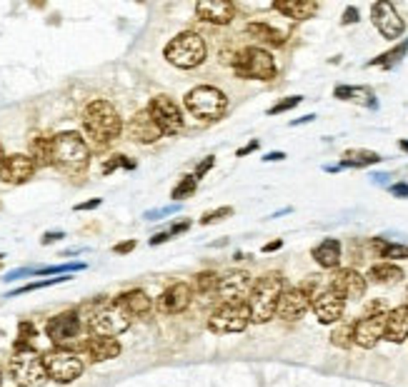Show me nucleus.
<instances>
[{
  "mask_svg": "<svg viewBox=\"0 0 408 387\" xmlns=\"http://www.w3.org/2000/svg\"><path fill=\"white\" fill-rule=\"evenodd\" d=\"M381 162V155L373 153V150H363V148H351L341 155V165L343 167H368Z\"/></svg>",
  "mask_w": 408,
  "mask_h": 387,
  "instance_id": "c85d7f7f",
  "label": "nucleus"
},
{
  "mask_svg": "<svg viewBox=\"0 0 408 387\" xmlns=\"http://www.w3.org/2000/svg\"><path fill=\"white\" fill-rule=\"evenodd\" d=\"M36 160L30 158V155H10L6 158L3 167H0V180L3 183H10V185H20V183H28L36 173Z\"/></svg>",
  "mask_w": 408,
  "mask_h": 387,
  "instance_id": "6ab92c4d",
  "label": "nucleus"
},
{
  "mask_svg": "<svg viewBox=\"0 0 408 387\" xmlns=\"http://www.w3.org/2000/svg\"><path fill=\"white\" fill-rule=\"evenodd\" d=\"M406 50H408V40H403V45H398V48H393V50H388V53H384V55H379L376 60H371V66H384V68H391L393 63H398V60L406 55Z\"/></svg>",
  "mask_w": 408,
  "mask_h": 387,
  "instance_id": "c9c22d12",
  "label": "nucleus"
},
{
  "mask_svg": "<svg viewBox=\"0 0 408 387\" xmlns=\"http://www.w3.org/2000/svg\"><path fill=\"white\" fill-rule=\"evenodd\" d=\"M371 18L386 40H396V38H401L403 28H406V25H403V18L398 15V10L391 6L388 0H381V3H376V6L371 8Z\"/></svg>",
  "mask_w": 408,
  "mask_h": 387,
  "instance_id": "2eb2a0df",
  "label": "nucleus"
},
{
  "mask_svg": "<svg viewBox=\"0 0 408 387\" xmlns=\"http://www.w3.org/2000/svg\"><path fill=\"white\" fill-rule=\"evenodd\" d=\"M88 328L98 337H115L131 328V317L118 305H105V308H96L90 312Z\"/></svg>",
  "mask_w": 408,
  "mask_h": 387,
  "instance_id": "9d476101",
  "label": "nucleus"
},
{
  "mask_svg": "<svg viewBox=\"0 0 408 387\" xmlns=\"http://www.w3.org/2000/svg\"><path fill=\"white\" fill-rule=\"evenodd\" d=\"M196 15L210 25H228L235 15V8L226 0H201L196 6Z\"/></svg>",
  "mask_w": 408,
  "mask_h": 387,
  "instance_id": "4be33fe9",
  "label": "nucleus"
},
{
  "mask_svg": "<svg viewBox=\"0 0 408 387\" xmlns=\"http://www.w3.org/2000/svg\"><path fill=\"white\" fill-rule=\"evenodd\" d=\"M258 140H251V143H248V145H243V148H240L238 150V155H240V158H243V155H248V153H253V150H258Z\"/></svg>",
  "mask_w": 408,
  "mask_h": 387,
  "instance_id": "09e8293b",
  "label": "nucleus"
},
{
  "mask_svg": "<svg viewBox=\"0 0 408 387\" xmlns=\"http://www.w3.org/2000/svg\"><path fill=\"white\" fill-rule=\"evenodd\" d=\"M191 300H193V287L188 285V282H173V285L156 300V305L163 315H178V312L188 310Z\"/></svg>",
  "mask_w": 408,
  "mask_h": 387,
  "instance_id": "a211bd4d",
  "label": "nucleus"
},
{
  "mask_svg": "<svg viewBox=\"0 0 408 387\" xmlns=\"http://www.w3.org/2000/svg\"><path fill=\"white\" fill-rule=\"evenodd\" d=\"M118 167H128V170H131V167H136V162H131L128 158H123V155H115V158H110V160L103 165V173L108 175V173H113V170H118Z\"/></svg>",
  "mask_w": 408,
  "mask_h": 387,
  "instance_id": "ea45409f",
  "label": "nucleus"
},
{
  "mask_svg": "<svg viewBox=\"0 0 408 387\" xmlns=\"http://www.w3.org/2000/svg\"><path fill=\"white\" fill-rule=\"evenodd\" d=\"M311 305H313L316 317H319V322H323V325H336L343 317V310H346V298L328 285L311 300Z\"/></svg>",
  "mask_w": 408,
  "mask_h": 387,
  "instance_id": "ddd939ff",
  "label": "nucleus"
},
{
  "mask_svg": "<svg viewBox=\"0 0 408 387\" xmlns=\"http://www.w3.org/2000/svg\"><path fill=\"white\" fill-rule=\"evenodd\" d=\"M391 192L396 197H408V185L406 183H396V185H391Z\"/></svg>",
  "mask_w": 408,
  "mask_h": 387,
  "instance_id": "37998d69",
  "label": "nucleus"
},
{
  "mask_svg": "<svg viewBox=\"0 0 408 387\" xmlns=\"http://www.w3.org/2000/svg\"><path fill=\"white\" fill-rule=\"evenodd\" d=\"M313 260L319 262L321 268H326V270L338 268V262H341V243L333 240V238L323 240L321 245L313 248Z\"/></svg>",
  "mask_w": 408,
  "mask_h": 387,
  "instance_id": "bb28decb",
  "label": "nucleus"
},
{
  "mask_svg": "<svg viewBox=\"0 0 408 387\" xmlns=\"http://www.w3.org/2000/svg\"><path fill=\"white\" fill-rule=\"evenodd\" d=\"M233 68L240 77H253V80H273L276 77V60L265 53L263 48H240L233 55Z\"/></svg>",
  "mask_w": 408,
  "mask_h": 387,
  "instance_id": "39448f33",
  "label": "nucleus"
},
{
  "mask_svg": "<svg viewBox=\"0 0 408 387\" xmlns=\"http://www.w3.org/2000/svg\"><path fill=\"white\" fill-rule=\"evenodd\" d=\"M213 160H216V158H213V155H210V158H205V160L201 162V165H198V170H196V180H198L201 175H205V173H208V167L213 165Z\"/></svg>",
  "mask_w": 408,
  "mask_h": 387,
  "instance_id": "c03bdc74",
  "label": "nucleus"
},
{
  "mask_svg": "<svg viewBox=\"0 0 408 387\" xmlns=\"http://www.w3.org/2000/svg\"><path fill=\"white\" fill-rule=\"evenodd\" d=\"M101 205V197H93V200H88V203H80V205H75V210H93V208H98Z\"/></svg>",
  "mask_w": 408,
  "mask_h": 387,
  "instance_id": "49530a36",
  "label": "nucleus"
},
{
  "mask_svg": "<svg viewBox=\"0 0 408 387\" xmlns=\"http://www.w3.org/2000/svg\"><path fill=\"white\" fill-rule=\"evenodd\" d=\"M78 333H80V315L78 312H73V310L60 312V315L50 317V320L45 322V335H48L58 347H63V350H68V345L78 337Z\"/></svg>",
  "mask_w": 408,
  "mask_h": 387,
  "instance_id": "9b49d317",
  "label": "nucleus"
},
{
  "mask_svg": "<svg viewBox=\"0 0 408 387\" xmlns=\"http://www.w3.org/2000/svg\"><path fill=\"white\" fill-rule=\"evenodd\" d=\"M115 305H118L128 317H145L150 312V308H153V300H150L143 290H128L115 298Z\"/></svg>",
  "mask_w": 408,
  "mask_h": 387,
  "instance_id": "b1692460",
  "label": "nucleus"
},
{
  "mask_svg": "<svg viewBox=\"0 0 408 387\" xmlns=\"http://www.w3.org/2000/svg\"><path fill=\"white\" fill-rule=\"evenodd\" d=\"M358 20V8H346V13H343V23L351 25Z\"/></svg>",
  "mask_w": 408,
  "mask_h": 387,
  "instance_id": "79ce46f5",
  "label": "nucleus"
},
{
  "mask_svg": "<svg viewBox=\"0 0 408 387\" xmlns=\"http://www.w3.org/2000/svg\"><path fill=\"white\" fill-rule=\"evenodd\" d=\"M336 292H341L346 300H360L366 295V278L354 268H341L333 273L328 282Z\"/></svg>",
  "mask_w": 408,
  "mask_h": 387,
  "instance_id": "dca6fc26",
  "label": "nucleus"
},
{
  "mask_svg": "<svg viewBox=\"0 0 408 387\" xmlns=\"http://www.w3.org/2000/svg\"><path fill=\"white\" fill-rule=\"evenodd\" d=\"M128 135H131L136 143L150 145L163 135V130L158 128L156 120L150 118L148 110H138V113L131 118V123H128Z\"/></svg>",
  "mask_w": 408,
  "mask_h": 387,
  "instance_id": "412c9836",
  "label": "nucleus"
},
{
  "mask_svg": "<svg viewBox=\"0 0 408 387\" xmlns=\"http://www.w3.org/2000/svg\"><path fill=\"white\" fill-rule=\"evenodd\" d=\"M30 158L36 160V165H53V140L38 137L30 143Z\"/></svg>",
  "mask_w": 408,
  "mask_h": 387,
  "instance_id": "473e14b6",
  "label": "nucleus"
},
{
  "mask_svg": "<svg viewBox=\"0 0 408 387\" xmlns=\"http://www.w3.org/2000/svg\"><path fill=\"white\" fill-rule=\"evenodd\" d=\"M303 100V98L300 96H291V98H283L281 103H276V105H270L268 110H265V113L268 115H278V113H286V110H291V107H296L298 105V103Z\"/></svg>",
  "mask_w": 408,
  "mask_h": 387,
  "instance_id": "58836bf2",
  "label": "nucleus"
},
{
  "mask_svg": "<svg viewBox=\"0 0 408 387\" xmlns=\"http://www.w3.org/2000/svg\"><path fill=\"white\" fill-rule=\"evenodd\" d=\"M186 107L193 118L218 120L226 113L228 100H226V96H223L218 88H213V85H198V88H193L186 96Z\"/></svg>",
  "mask_w": 408,
  "mask_h": 387,
  "instance_id": "423d86ee",
  "label": "nucleus"
},
{
  "mask_svg": "<svg viewBox=\"0 0 408 387\" xmlns=\"http://www.w3.org/2000/svg\"><path fill=\"white\" fill-rule=\"evenodd\" d=\"M273 8L291 20H308L319 13V6L311 0H278V3H273Z\"/></svg>",
  "mask_w": 408,
  "mask_h": 387,
  "instance_id": "a878e982",
  "label": "nucleus"
},
{
  "mask_svg": "<svg viewBox=\"0 0 408 387\" xmlns=\"http://www.w3.org/2000/svg\"><path fill=\"white\" fill-rule=\"evenodd\" d=\"M83 128H85V132H88L90 140H96L98 145H108L120 135L123 120H120L113 103L93 100V103H88L83 110Z\"/></svg>",
  "mask_w": 408,
  "mask_h": 387,
  "instance_id": "f257e3e1",
  "label": "nucleus"
},
{
  "mask_svg": "<svg viewBox=\"0 0 408 387\" xmlns=\"http://www.w3.org/2000/svg\"><path fill=\"white\" fill-rule=\"evenodd\" d=\"M308 308H311V298H308L306 292L300 290V287H289V290L281 292L276 315L281 317V320L296 322V320H300V317L306 315Z\"/></svg>",
  "mask_w": 408,
  "mask_h": 387,
  "instance_id": "f3484780",
  "label": "nucleus"
},
{
  "mask_svg": "<svg viewBox=\"0 0 408 387\" xmlns=\"http://www.w3.org/2000/svg\"><path fill=\"white\" fill-rule=\"evenodd\" d=\"M283 248V240H276V243H268L263 245V252H273V250H281Z\"/></svg>",
  "mask_w": 408,
  "mask_h": 387,
  "instance_id": "603ef678",
  "label": "nucleus"
},
{
  "mask_svg": "<svg viewBox=\"0 0 408 387\" xmlns=\"http://www.w3.org/2000/svg\"><path fill=\"white\" fill-rule=\"evenodd\" d=\"M283 158H286V153H268L263 160L265 162H273V160H283Z\"/></svg>",
  "mask_w": 408,
  "mask_h": 387,
  "instance_id": "864d4df0",
  "label": "nucleus"
},
{
  "mask_svg": "<svg viewBox=\"0 0 408 387\" xmlns=\"http://www.w3.org/2000/svg\"><path fill=\"white\" fill-rule=\"evenodd\" d=\"M80 347H83L90 363H105V360H113L120 355V345L115 337H98V335H93Z\"/></svg>",
  "mask_w": 408,
  "mask_h": 387,
  "instance_id": "5701e85b",
  "label": "nucleus"
},
{
  "mask_svg": "<svg viewBox=\"0 0 408 387\" xmlns=\"http://www.w3.org/2000/svg\"><path fill=\"white\" fill-rule=\"evenodd\" d=\"M188 227H191V222H188V220H183V222H178V225H173V227H170V235H178V232H186L188 230Z\"/></svg>",
  "mask_w": 408,
  "mask_h": 387,
  "instance_id": "3c124183",
  "label": "nucleus"
},
{
  "mask_svg": "<svg viewBox=\"0 0 408 387\" xmlns=\"http://www.w3.org/2000/svg\"><path fill=\"white\" fill-rule=\"evenodd\" d=\"M163 55H166V60H168L170 66L191 70V68H198L205 60V43L198 33H191V30H188V33L175 36L173 40L166 45Z\"/></svg>",
  "mask_w": 408,
  "mask_h": 387,
  "instance_id": "20e7f679",
  "label": "nucleus"
},
{
  "mask_svg": "<svg viewBox=\"0 0 408 387\" xmlns=\"http://www.w3.org/2000/svg\"><path fill=\"white\" fill-rule=\"evenodd\" d=\"M193 192H196V175H186V178L178 183V188H173L170 197H173V200H183V197L193 195Z\"/></svg>",
  "mask_w": 408,
  "mask_h": 387,
  "instance_id": "e433bc0d",
  "label": "nucleus"
},
{
  "mask_svg": "<svg viewBox=\"0 0 408 387\" xmlns=\"http://www.w3.org/2000/svg\"><path fill=\"white\" fill-rule=\"evenodd\" d=\"M354 333H356V322H341V325H336L333 333H330V342H333L336 347L349 350L351 345H356Z\"/></svg>",
  "mask_w": 408,
  "mask_h": 387,
  "instance_id": "72a5a7b5",
  "label": "nucleus"
},
{
  "mask_svg": "<svg viewBox=\"0 0 408 387\" xmlns=\"http://www.w3.org/2000/svg\"><path fill=\"white\" fill-rule=\"evenodd\" d=\"M311 120H316L313 115H306V118H300V120H293L291 126H303V123H311Z\"/></svg>",
  "mask_w": 408,
  "mask_h": 387,
  "instance_id": "5fc2aeb1",
  "label": "nucleus"
},
{
  "mask_svg": "<svg viewBox=\"0 0 408 387\" xmlns=\"http://www.w3.org/2000/svg\"><path fill=\"white\" fill-rule=\"evenodd\" d=\"M398 145H401V150H408V140H401Z\"/></svg>",
  "mask_w": 408,
  "mask_h": 387,
  "instance_id": "4d7b16f0",
  "label": "nucleus"
},
{
  "mask_svg": "<svg viewBox=\"0 0 408 387\" xmlns=\"http://www.w3.org/2000/svg\"><path fill=\"white\" fill-rule=\"evenodd\" d=\"M43 365H45V370H48L50 380L60 382V385H71V382H75L85 370L83 360H80L75 352L63 350V347H55V350L45 352V355H43Z\"/></svg>",
  "mask_w": 408,
  "mask_h": 387,
  "instance_id": "6e6552de",
  "label": "nucleus"
},
{
  "mask_svg": "<svg viewBox=\"0 0 408 387\" xmlns=\"http://www.w3.org/2000/svg\"><path fill=\"white\" fill-rule=\"evenodd\" d=\"M384 337L388 342H396V345H401L403 340L408 337V305H401V308H393L391 312H386Z\"/></svg>",
  "mask_w": 408,
  "mask_h": 387,
  "instance_id": "393cba45",
  "label": "nucleus"
},
{
  "mask_svg": "<svg viewBox=\"0 0 408 387\" xmlns=\"http://www.w3.org/2000/svg\"><path fill=\"white\" fill-rule=\"evenodd\" d=\"M283 292V278L281 275H263L253 282V290L248 295V310H251V322H268L276 315L278 300Z\"/></svg>",
  "mask_w": 408,
  "mask_h": 387,
  "instance_id": "f03ea898",
  "label": "nucleus"
},
{
  "mask_svg": "<svg viewBox=\"0 0 408 387\" xmlns=\"http://www.w3.org/2000/svg\"><path fill=\"white\" fill-rule=\"evenodd\" d=\"M368 280L379 282V285H391V282L403 280V270L393 265V262H379V265H373L368 270Z\"/></svg>",
  "mask_w": 408,
  "mask_h": 387,
  "instance_id": "c756f323",
  "label": "nucleus"
},
{
  "mask_svg": "<svg viewBox=\"0 0 408 387\" xmlns=\"http://www.w3.org/2000/svg\"><path fill=\"white\" fill-rule=\"evenodd\" d=\"M248 36H253V40H261V43H265V45H273V48H281L283 43H286V33H281V30H276L268 23H261V20L248 23Z\"/></svg>",
  "mask_w": 408,
  "mask_h": 387,
  "instance_id": "cd10ccee",
  "label": "nucleus"
},
{
  "mask_svg": "<svg viewBox=\"0 0 408 387\" xmlns=\"http://www.w3.org/2000/svg\"><path fill=\"white\" fill-rule=\"evenodd\" d=\"M218 278L216 273H198L196 278H193V290L201 292V295H208V292H216L218 290Z\"/></svg>",
  "mask_w": 408,
  "mask_h": 387,
  "instance_id": "f704fd0d",
  "label": "nucleus"
},
{
  "mask_svg": "<svg viewBox=\"0 0 408 387\" xmlns=\"http://www.w3.org/2000/svg\"><path fill=\"white\" fill-rule=\"evenodd\" d=\"M336 98L341 100H351V103H363L368 107H376V98L368 88H351V85H341L336 88Z\"/></svg>",
  "mask_w": 408,
  "mask_h": 387,
  "instance_id": "7c9ffc66",
  "label": "nucleus"
},
{
  "mask_svg": "<svg viewBox=\"0 0 408 387\" xmlns=\"http://www.w3.org/2000/svg\"><path fill=\"white\" fill-rule=\"evenodd\" d=\"M170 238H173L170 232H161V235H153V238H150V245H163L166 240H170Z\"/></svg>",
  "mask_w": 408,
  "mask_h": 387,
  "instance_id": "8fccbe9b",
  "label": "nucleus"
},
{
  "mask_svg": "<svg viewBox=\"0 0 408 387\" xmlns=\"http://www.w3.org/2000/svg\"><path fill=\"white\" fill-rule=\"evenodd\" d=\"M373 250L379 252L384 260H408V245H401V243L373 240Z\"/></svg>",
  "mask_w": 408,
  "mask_h": 387,
  "instance_id": "2f4dec72",
  "label": "nucleus"
},
{
  "mask_svg": "<svg viewBox=\"0 0 408 387\" xmlns=\"http://www.w3.org/2000/svg\"><path fill=\"white\" fill-rule=\"evenodd\" d=\"M133 248H136V240H128V243H120V245H115L113 250L118 252V255H123V252H131Z\"/></svg>",
  "mask_w": 408,
  "mask_h": 387,
  "instance_id": "a18cd8bd",
  "label": "nucleus"
},
{
  "mask_svg": "<svg viewBox=\"0 0 408 387\" xmlns=\"http://www.w3.org/2000/svg\"><path fill=\"white\" fill-rule=\"evenodd\" d=\"M0 260H3V255H0Z\"/></svg>",
  "mask_w": 408,
  "mask_h": 387,
  "instance_id": "13d9d810",
  "label": "nucleus"
},
{
  "mask_svg": "<svg viewBox=\"0 0 408 387\" xmlns=\"http://www.w3.org/2000/svg\"><path fill=\"white\" fill-rule=\"evenodd\" d=\"M60 238H63V232H45V235H43V240H41V243L43 245H50V243H55V240H60Z\"/></svg>",
  "mask_w": 408,
  "mask_h": 387,
  "instance_id": "de8ad7c7",
  "label": "nucleus"
},
{
  "mask_svg": "<svg viewBox=\"0 0 408 387\" xmlns=\"http://www.w3.org/2000/svg\"><path fill=\"white\" fill-rule=\"evenodd\" d=\"M148 113H150V118L158 123V128L163 130V135H173V132H178L180 128H183V115H180V107L166 96L153 98L150 105H148Z\"/></svg>",
  "mask_w": 408,
  "mask_h": 387,
  "instance_id": "f8f14e48",
  "label": "nucleus"
},
{
  "mask_svg": "<svg viewBox=\"0 0 408 387\" xmlns=\"http://www.w3.org/2000/svg\"><path fill=\"white\" fill-rule=\"evenodd\" d=\"M10 377L20 387H43L48 382V370L43 365V358H38L33 350L15 352L10 360Z\"/></svg>",
  "mask_w": 408,
  "mask_h": 387,
  "instance_id": "1a4fd4ad",
  "label": "nucleus"
},
{
  "mask_svg": "<svg viewBox=\"0 0 408 387\" xmlns=\"http://www.w3.org/2000/svg\"><path fill=\"white\" fill-rule=\"evenodd\" d=\"M231 213H233L231 208H218V210H213V213H205L203 218H201V222H203V225H210V222H216L218 218H228Z\"/></svg>",
  "mask_w": 408,
  "mask_h": 387,
  "instance_id": "a19ab883",
  "label": "nucleus"
},
{
  "mask_svg": "<svg viewBox=\"0 0 408 387\" xmlns=\"http://www.w3.org/2000/svg\"><path fill=\"white\" fill-rule=\"evenodd\" d=\"M3 162H6V155H3V145H0V167H3Z\"/></svg>",
  "mask_w": 408,
  "mask_h": 387,
  "instance_id": "6e6d98bb",
  "label": "nucleus"
},
{
  "mask_svg": "<svg viewBox=\"0 0 408 387\" xmlns=\"http://www.w3.org/2000/svg\"><path fill=\"white\" fill-rule=\"evenodd\" d=\"M71 280L68 275H60V278H53V280H38V282H28V285L18 287V290H13V295H23V292H33V290H41V287H50V285H60V282Z\"/></svg>",
  "mask_w": 408,
  "mask_h": 387,
  "instance_id": "4c0bfd02",
  "label": "nucleus"
},
{
  "mask_svg": "<svg viewBox=\"0 0 408 387\" xmlns=\"http://www.w3.org/2000/svg\"><path fill=\"white\" fill-rule=\"evenodd\" d=\"M251 325L248 303H223L208 317V330L218 335H235Z\"/></svg>",
  "mask_w": 408,
  "mask_h": 387,
  "instance_id": "0eeeda50",
  "label": "nucleus"
},
{
  "mask_svg": "<svg viewBox=\"0 0 408 387\" xmlns=\"http://www.w3.org/2000/svg\"><path fill=\"white\" fill-rule=\"evenodd\" d=\"M384 333H386V312H381V315H366L363 320L356 322L354 340L358 347L371 350V347L379 345V340L384 337Z\"/></svg>",
  "mask_w": 408,
  "mask_h": 387,
  "instance_id": "aec40b11",
  "label": "nucleus"
},
{
  "mask_svg": "<svg viewBox=\"0 0 408 387\" xmlns=\"http://www.w3.org/2000/svg\"><path fill=\"white\" fill-rule=\"evenodd\" d=\"M90 150L78 132H58L53 137V165H58L66 173H80L88 167Z\"/></svg>",
  "mask_w": 408,
  "mask_h": 387,
  "instance_id": "7ed1b4c3",
  "label": "nucleus"
},
{
  "mask_svg": "<svg viewBox=\"0 0 408 387\" xmlns=\"http://www.w3.org/2000/svg\"><path fill=\"white\" fill-rule=\"evenodd\" d=\"M251 290H253L251 275H248L246 270H235V273H228L221 282H218L216 295L221 298V305L223 303H246Z\"/></svg>",
  "mask_w": 408,
  "mask_h": 387,
  "instance_id": "4468645a",
  "label": "nucleus"
}]
</instances>
